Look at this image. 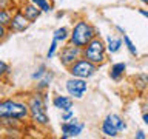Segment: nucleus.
<instances>
[{
    "instance_id": "13",
    "label": "nucleus",
    "mask_w": 148,
    "mask_h": 139,
    "mask_svg": "<svg viewBox=\"0 0 148 139\" xmlns=\"http://www.w3.org/2000/svg\"><path fill=\"white\" fill-rule=\"evenodd\" d=\"M125 70H127V65L123 62H117L114 65H111V70H110V77L113 79V81H120L125 73Z\"/></svg>"
},
{
    "instance_id": "16",
    "label": "nucleus",
    "mask_w": 148,
    "mask_h": 139,
    "mask_svg": "<svg viewBox=\"0 0 148 139\" xmlns=\"http://www.w3.org/2000/svg\"><path fill=\"white\" fill-rule=\"evenodd\" d=\"M53 77H54V74L51 73V71H48V73H46L45 76L39 81V83H37V90L42 91V90H45V88H48V87L51 85V82H53Z\"/></svg>"
},
{
    "instance_id": "30",
    "label": "nucleus",
    "mask_w": 148,
    "mask_h": 139,
    "mask_svg": "<svg viewBox=\"0 0 148 139\" xmlns=\"http://www.w3.org/2000/svg\"><path fill=\"white\" fill-rule=\"evenodd\" d=\"M140 3H143V5H148V0H139Z\"/></svg>"
},
{
    "instance_id": "3",
    "label": "nucleus",
    "mask_w": 148,
    "mask_h": 139,
    "mask_svg": "<svg viewBox=\"0 0 148 139\" xmlns=\"http://www.w3.org/2000/svg\"><path fill=\"white\" fill-rule=\"evenodd\" d=\"M106 46L99 37H94L85 48H83V57H86L88 60L94 62L96 65H100L105 62L106 59Z\"/></svg>"
},
{
    "instance_id": "14",
    "label": "nucleus",
    "mask_w": 148,
    "mask_h": 139,
    "mask_svg": "<svg viewBox=\"0 0 148 139\" xmlns=\"http://www.w3.org/2000/svg\"><path fill=\"white\" fill-rule=\"evenodd\" d=\"M122 46V39H116V37H106V50H108L110 54L117 53Z\"/></svg>"
},
{
    "instance_id": "6",
    "label": "nucleus",
    "mask_w": 148,
    "mask_h": 139,
    "mask_svg": "<svg viewBox=\"0 0 148 139\" xmlns=\"http://www.w3.org/2000/svg\"><path fill=\"white\" fill-rule=\"evenodd\" d=\"M83 56V48L82 46H77L69 42L68 45H65L62 51H60L59 57H60V63L63 65V67H71V65L76 62V60H79Z\"/></svg>"
},
{
    "instance_id": "25",
    "label": "nucleus",
    "mask_w": 148,
    "mask_h": 139,
    "mask_svg": "<svg viewBox=\"0 0 148 139\" xmlns=\"http://www.w3.org/2000/svg\"><path fill=\"white\" fill-rule=\"evenodd\" d=\"M8 71H9L8 65H6V63H5L3 60H2V62H0V73H2V74H6Z\"/></svg>"
},
{
    "instance_id": "21",
    "label": "nucleus",
    "mask_w": 148,
    "mask_h": 139,
    "mask_svg": "<svg viewBox=\"0 0 148 139\" xmlns=\"http://www.w3.org/2000/svg\"><path fill=\"white\" fill-rule=\"evenodd\" d=\"M123 43L127 45V48H128V51H130V54H131V56H137V48L134 46V43L131 42V39H130L128 36H125V34H123Z\"/></svg>"
},
{
    "instance_id": "22",
    "label": "nucleus",
    "mask_w": 148,
    "mask_h": 139,
    "mask_svg": "<svg viewBox=\"0 0 148 139\" xmlns=\"http://www.w3.org/2000/svg\"><path fill=\"white\" fill-rule=\"evenodd\" d=\"M46 73H48V71H46V67H45V65H40V67L36 70V73H32V79H34V81H36V79H37V81H40Z\"/></svg>"
},
{
    "instance_id": "2",
    "label": "nucleus",
    "mask_w": 148,
    "mask_h": 139,
    "mask_svg": "<svg viewBox=\"0 0 148 139\" xmlns=\"http://www.w3.org/2000/svg\"><path fill=\"white\" fill-rule=\"evenodd\" d=\"M29 105L22 104L18 100L5 99L0 102V118H11V119H25L29 114Z\"/></svg>"
},
{
    "instance_id": "4",
    "label": "nucleus",
    "mask_w": 148,
    "mask_h": 139,
    "mask_svg": "<svg viewBox=\"0 0 148 139\" xmlns=\"http://www.w3.org/2000/svg\"><path fill=\"white\" fill-rule=\"evenodd\" d=\"M28 105H29V111H31L32 119H34L37 124L46 125L49 122L48 116H46V97L45 96L39 94V93L34 96H31Z\"/></svg>"
},
{
    "instance_id": "9",
    "label": "nucleus",
    "mask_w": 148,
    "mask_h": 139,
    "mask_svg": "<svg viewBox=\"0 0 148 139\" xmlns=\"http://www.w3.org/2000/svg\"><path fill=\"white\" fill-rule=\"evenodd\" d=\"M29 20L26 19V16L23 14L22 11H18V12H16L12 16V20H11V23L8 25V28H9V31H14V32H22V31H25L28 26H29Z\"/></svg>"
},
{
    "instance_id": "10",
    "label": "nucleus",
    "mask_w": 148,
    "mask_h": 139,
    "mask_svg": "<svg viewBox=\"0 0 148 139\" xmlns=\"http://www.w3.org/2000/svg\"><path fill=\"white\" fill-rule=\"evenodd\" d=\"M20 11H22L23 14H25V16H26V19H28L29 22H34V20H37V19L40 17V14L43 12L40 8H37V6H36V5L32 3V2H31V3H26V5H23Z\"/></svg>"
},
{
    "instance_id": "17",
    "label": "nucleus",
    "mask_w": 148,
    "mask_h": 139,
    "mask_svg": "<svg viewBox=\"0 0 148 139\" xmlns=\"http://www.w3.org/2000/svg\"><path fill=\"white\" fill-rule=\"evenodd\" d=\"M134 83H136L137 90H145L148 87V74H139V76H136Z\"/></svg>"
},
{
    "instance_id": "19",
    "label": "nucleus",
    "mask_w": 148,
    "mask_h": 139,
    "mask_svg": "<svg viewBox=\"0 0 148 139\" xmlns=\"http://www.w3.org/2000/svg\"><path fill=\"white\" fill-rule=\"evenodd\" d=\"M31 2L34 3L37 8H40L43 12H49V11H51V3H49V0H31Z\"/></svg>"
},
{
    "instance_id": "24",
    "label": "nucleus",
    "mask_w": 148,
    "mask_h": 139,
    "mask_svg": "<svg viewBox=\"0 0 148 139\" xmlns=\"http://www.w3.org/2000/svg\"><path fill=\"white\" fill-rule=\"evenodd\" d=\"M69 119H73V110L63 111V114H62V120H69Z\"/></svg>"
},
{
    "instance_id": "1",
    "label": "nucleus",
    "mask_w": 148,
    "mask_h": 139,
    "mask_svg": "<svg viewBox=\"0 0 148 139\" xmlns=\"http://www.w3.org/2000/svg\"><path fill=\"white\" fill-rule=\"evenodd\" d=\"M94 37H97L94 26H91L90 23L85 22V20H80L73 26L71 36H69V42L74 45H77V46L85 48Z\"/></svg>"
},
{
    "instance_id": "26",
    "label": "nucleus",
    "mask_w": 148,
    "mask_h": 139,
    "mask_svg": "<svg viewBox=\"0 0 148 139\" xmlns=\"http://www.w3.org/2000/svg\"><path fill=\"white\" fill-rule=\"evenodd\" d=\"M5 36H6V26L5 25H0V37L5 39Z\"/></svg>"
},
{
    "instance_id": "11",
    "label": "nucleus",
    "mask_w": 148,
    "mask_h": 139,
    "mask_svg": "<svg viewBox=\"0 0 148 139\" xmlns=\"http://www.w3.org/2000/svg\"><path fill=\"white\" fill-rule=\"evenodd\" d=\"M73 99L68 96H54L53 99V105L56 107L57 110H62V111H68L73 108Z\"/></svg>"
},
{
    "instance_id": "23",
    "label": "nucleus",
    "mask_w": 148,
    "mask_h": 139,
    "mask_svg": "<svg viewBox=\"0 0 148 139\" xmlns=\"http://www.w3.org/2000/svg\"><path fill=\"white\" fill-rule=\"evenodd\" d=\"M57 45H59V42L53 37V42H51V45H49V50H48V53H46V59H51L53 56L56 54V50H57Z\"/></svg>"
},
{
    "instance_id": "8",
    "label": "nucleus",
    "mask_w": 148,
    "mask_h": 139,
    "mask_svg": "<svg viewBox=\"0 0 148 139\" xmlns=\"http://www.w3.org/2000/svg\"><path fill=\"white\" fill-rule=\"evenodd\" d=\"M83 128H85V124L79 122L76 118H73L69 120H63V124H62V138H65V139L76 138L83 131Z\"/></svg>"
},
{
    "instance_id": "18",
    "label": "nucleus",
    "mask_w": 148,
    "mask_h": 139,
    "mask_svg": "<svg viewBox=\"0 0 148 139\" xmlns=\"http://www.w3.org/2000/svg\"><path fill=\"white\" fill-rule=\"evenodd\" d=\"M11 20H12V16H11V12H9L6 8H5V9H0V25H5V26H8L9 23H11Z\"/></svg>"
},
{
    "instance_id": "5",
    "label": "nucleus",
    "mask_w": 148,
    "mask_h": 139,
    "mask_svg": "<svg viewBox=\"0 0 148 139\" xmlns=\"http://www.w3.org/2000/svg\"><path fill=\"white\" fill-rule=\"evenodd\" d=\"M96 71H97V65L91 60H88L86 57H80L68 68V73L73 77H80V79H90L91 76H94Z\"/></svg>"
},
{
    "instance_id": "7",
    "label": "nucleus",
    "mask_w": 148,
    "mask_h": 139,
    "mask_svg": "<svg viewBox=\"0 0 148 139\" xmlns=\"http://www.w3.org/2000/svg\"><path fill=\"white\" fill-rule=\"evenodd\" d=\"M66 91L69 96H73L74 99H82L85 91L88 90L86 85V79H80V77H73L66 81Z\"/></svg>"
},
{
    "instance_id": "27",
    "label": "nucleus",
    "mask_w": 148,
    "mask_h": 139,
    "mask_svg": "<svg viewBox=\"0 0 148 139\" xmlns=\"http://www.w3.org/2000/svg\"><path fill=\"white\" fill-rule=\"evenodd\" d=\"M136 138H137V139H145V138H147V134L143 133L142 130H139V131L136 133Z\"/></svg>"
},
{
    "instance_id": "15",
    "label": "nucleus",
    "mask_w": 148,
    "mask_h": 139,
    "mask_svg": "<svg viewBox=\"0 0 148 139\" xmlns=\"http://www.w3.org/2000/svg\"><path fill=\"white\" fill-rule=\"evenodd\" d=\"M69 36H71V32H69L68 28H65V26L57 28V30L54 31V34H53V37L59 42V43H62V42H65L66 39H69Z\"/></svg>"
},
{
    "instance_id": "12",
    "label": "nucleus",
    "mask_w": 148,
    "mask_h": 139,
    "mask_svg": "<svg viewBox=\"0 0 148 139\" xmlns=\"http://www.w3.org/2000/svg\"><path fill=\"white\" fill-rule=\"evenodd\" d=\"M102 133L108 138H116L119 134V128L114 125V122L111 120L110 116H106L103 119V122H102Z\"/></svg>"
},
{
    "instance_id": "29",
    "label": "nucleus",
    "mask_w": 148,
    "mask_h": 139,
    "mask_svg": "<svg viewBox=\"0 0 148 139\" xmlns=\"http://www.w3.org/2000/svg\"><path fill=\"white\" fill-rule=\"evenodd\" d=\"M142 119H143V124H147V125H148V113L143 114V118H142Z\"/></svg>"
},
{
    "instance_id": "20",
    "label": "nucleus",
    "mask_w": 148,
    "mask_h": 139,
    "mask_svg": "<svg viewBox=\"0 0 148 139\" xmlns=\"http://www.w3.org/2000/svg\"><path fill=\"white\" fill-rule=\"evenodd\" d=\"M110 118H111V120L114 122V125L119 128V131H123V130H127V124L122 120V118H120L119 114H110Z\"/></svg>"
},
{
    "instance_id": "28",
    "label": "nucleus",
    "mask_w": 148,
    "mask_h": 139,
    "mask_svg": "<svg viewBox=\"0 0 148 139\" xmlns=\"http://www.w3.org/2000/svg\"><path fill=\"white\" fill-rule=\"evenodd\" d=\"M139 12H140L142 16H145V17H148V11H147V9H139Z\"/></svg>"
}]
</instances>
